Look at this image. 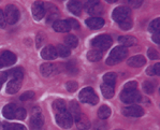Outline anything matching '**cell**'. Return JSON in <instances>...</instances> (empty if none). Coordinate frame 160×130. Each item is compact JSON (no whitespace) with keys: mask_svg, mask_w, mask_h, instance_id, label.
Returning <instances> with one entry per match:
<instances>
[{"mask_svg":"<svg viewBox=\"0 0 160 130\" xmlns=\"http://www.w3.org/2000/svg\"><path fill=\"white\" fill-rule=\"evenodd\" d=\"M127 55H128V51L126 48H124V46H116L110 53L109 57L107 59V65L109 66L116 65V63L120 62L122 60H124Z\"/></svg>","mask_w":160,"mask_h":130,"instance_id":"obj_1","label":"cell"},{"mask_svg":"<svg viewBox=\"0 0 160 130\" xmlns=\"http://www.w3.org/2000/svg\"><path fill=\"white\" fill-rule=\"evenodd\" d=\"M30 127L31 130H43L44 127V117L40 108L36 107L31 111L30 117Z\"/></svg>","mask_w":160,"mask_h":130,"instance_id":"obj_2","label":"cell"},{"mask_svg":"<svg viewBox=\"0 0 160 130\" xmlns=\"http://www.w3.org/2000/svg\"><path fill=\"white\" fill-rule=\"evenodd\" d=\"M56 122L63 129L70 128L73 125V118L70 115V113L67 111V109L60 110V111H56Z\"/></svg>","mask_w":160,"mask_h":130,"instance_id":"obj_3","label":"cell"},{"mask_svg":"<svg viewBox=\"0 0 160 130\" xmlns=\"http://www.w3.org/2000/svg\"><path fill=\"white\" fill-rule=\"evenodd\" d=\"M78 98H80V100L83 103H88L92 105L97 104L98 101H99L97 94H96L95 90H93L92 87L83 88V89L81 90L80 95H78Z\"/></svg>","mask_w":160,"mask_h":130,"instance_id":"obj_4","label":"cell"},{"mask_svg":"<svg viewBox=\"0 0 160 130\" xmlns=\"http://www.w3.org/2000/svg\"><path fill=\"white\" fill-rule=\"evenodd\" d=\"M112 43L113 40L109 35H100L92 40V45L96 50H99L101 52L108 50L112 45Z\"/></svg>","mask_w":160,"mask_h":130,"instance_id":"obj_5","label":"cell"},{"mask_svg":"<svg viewBox=\"0 0 160 130\" xmlns=\"http://www.w3.org/2000/svg\"><path fill=\"white\" fill-rule=\"evenodd\" d=\"M3 14L4 18H6V23L10 24V25H14L19 19V10L15 6H13V4L7 6Z\"/></svg>","mask_w":160,"mask_h":130,"instance_id":"obj_6","label":"cell"},{"mask_svg":"<svg viewBox=\"0 0 160 130\" xmlns=\"http://www.w3.org/2000/svg\"><path fill=\"white\" fill-rule=\"evenodd\" d=\"M85 9L88 14H90L93 18H99L103 13V6L100 1L97 0H92V1H87L85 3Z\"/></svg>","mask_w":160,"mask_h":130,"instance_id":"obj_7","label":"cell"},{"mask_svg":"<svg viewBox=\"0 0 160 130\" xmlns=\"http://www.w3.org/2000/svg\"><path fill=\"white\" fill-rule=\"evenodd\" d=\"M130 14H131V11L128 7H117L116 9L113 11L112 13V18L116 23H122V22L126 21V19L130 18Z\"/></svg>","mask_w":160,"mask_h":130,"instance_id":"obj_8","label":"cell"},{"mask_svg":"<svg viewBox=\"0 0 160 130\" xmlns=\"http://www.w3.org/2000/svg\"><path fill=\"white\" fill-rule=\"evenodd\" d=\"M120 99L124 103H137L141 100V95L137 89L133 90H124L120 92Z\"/></svg>","mask_w":160,"mask_h":130,"instance_id":"obj_9","label":"cell"},{"mask_svg":"<svg viewBox=\"0 0 160 130\" xmlns=\"http://www.w3.org/2000/svg\"><path fill=\"white\" fill-rule=\"evenodd\" d=\"M16 61V56L10 51H6L0 55V69L4 67H9V66L14 65Z\"/></svg>","mask_w":160,"mask_h":130,"instance_id":"obj_10","label":"cell"},{"mask_svg":"<svg viewBox=\"0 0 160 130\" xmlns=\"http://www.w3.org/2000/svg\"><path fill=\"white\" fill-rule=\"evenodd\" d=\"M122 114L129 117H141L144 114V110L140 105H129L122 109Z\"/></svg>","mask_w":160,"mask_h":130,"instance_id":"obj_11","label":"cell"},{"mask_svg":"<svg viewBox=\"0 0 160 130\" xmlns=\"http://www.w3.org/2000/svg\"><path fill=\"white\" fill-rule=\"evenodd\" d=\"M40 72L43 77L45 78H51V77H54L58 73V68L57 66L53 65V63H50V62H46V63H43L41 65L40 67Z\"/></svg>","mask_w":160,"mask_h":130,"instance_id":"obj_12","label":"cell"},{"mask_svg":"<svg viewBox=\"0 0 160 130\" xmlns=\"http://www.w3.org/2000/svg\"><path fill=\"white\" fill-rule=\"evenodd\" d=\"M32 15L36 21H41L45 15V6L43 2L36 1L32 6Z\"/></svg>","mask_w":160,"mask_h":130,"instance_id":"obj_13","label":"cell"},{"mask_svg":"<svg viewBox=\"0 0 160 130\" xmlns=\"http://www.w3.org/2000/svg\"><path fill=\"white\" fill-rule=\"evenodd\" d=\"M41 56H42L43 59L45 60H52L57 58V51L56 48H54L53 45H46L45 48L41 51Z\"/></svg>","mask_w":160,"mask_h":130,"instance_id":"obj_14","label":"cell"},{"mask_svg":"<svg viewBox=\"0 0 160 130\" xmlns=\"http://www.w3.org/2000/svg\"><path fill=\"white\" fill-rule=\"evenodd\" d=\"M23 78H11L7 85V92L8 94H16L22 86Z\"/></svg>","mask_w":160,"mask_h":130,"instance_id":"obj_15","label":"cell"},{"mask_svg":"<svg viewBox=\"0 0 160 130\" xmlns=\"http://www.w3.org/2000/svg\"><path fill=\"white\" fill-rule=\"evenodd\" d=\"M86 25L89 27L90 29L97 30V29L102 28L104 25V19L101 18H90L86 19Z\"/></svg>","mask_w":160,"mask_h":130,"instance_id":"obj_16","label":"cell"},{"mask_svg":"<svg viewBox=\"0 0 160 130\" xmlns=\"http://www.w3.org/2000/svg\"><path fill=\"white\" fill-rule=\"evenodd\" d=\"M75 122H76V126H78V130H88L90 128V126H92L89 119H88V117L86 116L84 113H82V114L80 115V117L76 119Z\"/></svg>","mask_w":160,"mask_h":130,"instance_id":"obj_17","label":"cell"},{"mask_svg":"<svg viewBox=\"0 0 160 130\" xmlns=\"http://www.w3.org/2000/svg\"><path fill=\"white\" fill-rule=\"evenodd\" d=\"M127 63L132 68H140V67H143L145 63H146V60H145L144 56L137 55V56H133V57L129 58Z\"/></svg>","mask_w":160,"mask_h":130,"instance_id":"obj_18","label":"cell"},{"mask_svg":"<svg viewBox=\"0 0 160 130\" xmlns=\"http://www.w3.org/2000/svg\"><path fill=\"white\" fill-rule=\"evenodd\" d=\"M53 28L57 32H68L71 29V27L68 24L67 21H60V19H58V21H56L53 24Z\"/></svg>","mask_w":160,"mask_h":130,"instance_id":"obj_19","label":"cell"},{"mask_svg":"<svg viewBox=\"0 0 160 130\" xmlns=\"http://www.w3.org/2000/svg\"><path fill=\"white\" fill-rule=\"evenodd\" d=\"M15 111H16V105L14 103H9L2 110V114L7 119H13L15 118Z\"/></svg>","mask_w":160,"mask_h":130,"instance_id":"obj_20","label":"cell"},{"mask_svg":"<svg viewBox=\"0 0 160 130\" xmlns=\"http://www.w3.org/2000/svg\"><path fill=\"white\" fill-rule=\"evenodd\" d=\"M69 113L72 116V118L76 121V119L80 117V115L82 114V111H81V108L78 103L76 101H71L70 104H69Z\"/></svg>","mask_w":160,"mask_h":130,"instance_id":"obj_21","label":"cell"},{"mask_svg":"<svg viewBox=\"0 0 160 130\" xmlns=\"http://www.w3.org/2000/svg\"><path fill=\"white\" fill-rule=\"evenodd\" d=\"M118 42L122 44L124 48H128V46H132L138 43V39L132 36H122L118 38Z\"/></svg>","mask_w":160,"mask_h":130,"instance_id":"obj_22","label":"cell"},{"mask_svg":"<svg viewBox=\"0 0 160 130\" xmlns=\"http://www.w3.org/2000/svg\"><path fill=\"white\" fill-rule=\"evenodd\" d=\"M68 9L74 15H80L81 12H82L83 6L80 1H70L68 3Z\"/></svg>","mask_w":160,"mask_h":130,"instance_id":"obj_23","label":"cell"},{"mask_svg":"<svg viewBox=\"0 0 160 130\" xmlns=\"http://www.w3.org/2000/svg\"><path fill=\"white\" fill-rule=\"evenodd\" d=\"M103 56V53L101 51L99 50H90L89 52L87 53V59L89 61H92V62H95V61H99L100 59L102 58Z\"/></svg>","mask_w":160,"mask_h":130,"instance_id":"obj_24","label":"cell"},{"mask_svg":"<svg viewBox=\"0 0 160 130\" xmlns=\"http://www.w3.org/2000/svg\"><path fill=\"white\" fill-rule=\"evenodd\" d=\"M101 92L103 95V97L107 98V99H111V98L114 96V87L110 86V85L103 83L101 85Z\"/></svg>","mask_w":160,"mask_h":130,"instance_id":"obj_25","label":"cell"},{"mask_svg":"<svg viewBox=\"0 0 160 130\" xmlns=\"http://www.w3.org/2000/svg\"><path fill=\"white\" fill-rule=\"evenodd\" d=\"M65 45L69 48H75L78 45V39L73 35H69L65 39Z\"/></svg>","mask_w":160,"mask_h":130,"instance_id":"obj_26","label":"cell"},{"mask_svg":"<svg viewBox=\"0 0 160 130\" xmlns=\"http://www.w3.org/2000/svg\"><path fill=\"white\" fill-rule=\"evenodd\" d=\"M7 74H8V78H23L24 70L22 68H15V69L7 71Z\"/></svg>","mask_w":160,"mask_h":130,"instance_id":"obj_27","label":"cell"},{"mask_svg":"<svg viewBox=\"0 0 160 130\" xmlns=\"http://www.w3.org/2000/svg\"><path fill=\"white\" fill-rule=\"evenodd\" d=\"M56 51H57V55H59L60 57H68L69 55L71 54L70 48H67L65 44H58L57 48H56Z\"/></svg>","mask_w":160,"mask_h":130,"instance_id":"obj_28","label":"cell"},{"mask_svg":"<svg viewBox=\"0 0 160 130\" xmlns=\"http://www.w3.org/2000/svg\"><path fill=\"white\" fill-rule=\"evenodd\" d=\"M111 115V109L107 105H102L100 107V109L98 110V116L100 119H107L109 118Z\"/></svg>","mask_w":160,"mask_h":130,"instance_id":"obj_29","label":"cell"},{"mask_svg":"<svg viewBox=\"0 0 160 130\" xmlns=\"http://www.w3.org/2000/svg\"><path fill=\"white\" fill-rule=\"evenodd\" d=\"M103 81H104L105 84L114 87L115 83H116V74L113 73V72L107 73V74H104V77H103Z\"/></svg>","mask_w":160,"mask_h":130,"instance_id":"obj_30","label":"cell"},{"mask_svg":"<svg viewBox=\"0 0 160 130\" xmlns=\"http://www.w3.org/2000/svg\"><path fill=\"white\" fill-rule=\"evenodd\" d=\"M56 21H58V10L53 7V9L50 10L48 14V19H46V23L51 24V23H55Z\"/></svg>","mask_w":160,"mask_h":130,"instance_id":"obj_31","label":"cell"},{"mask_svg":"<svg viewBox=\"0 0 160 130\" xmlns=\"http://www.w3.org/2000/svg\"><path fill=\"white\" fill-rule=\"evenodd\" d=\"M3 130H27L25 126L21 124H10V122H4L2 125Z\"/></svg>","mask_w":160,"mask_h":130,"instance_id":"obj_32","label":"cell"},{"mask_svg":"<svg viewBox=\"0 0 160 130\" xmlns=\"http://www.w3.org/2000/svg\"><path fill=\"white\" fill-rule=\"evenodd\" d=\"M143 89H144V92H146V94L152 95V92H155V84H154V82H152V81H146V82H144Z\"/></svg>","mask_w":160,"mask_h":130,"instance_id":"obj_33","label":"cell"},{"mask_svg":"<svg viewBox=\"0 0 160 130\" xmlns=\"http://www.w3.org/2000/svg\"><path fill=\"white\" fill-rule=\"evenodd\" d=\"M46 41V37L44 35L43 32H38L37 35V38H36V45H37V48H40L41 46L45 43Z\"/></svg>","mask_w":160,"mask_h":130,"instance_id":"obj_34","label":"cell"},{"mask_svg":"<svg viewBox=\"0 0 160 130\" xmlns=\"http://www.w3.org/2000/svg\"><path fill=\"white\" fill-rule=\"evenodd\" d=\"M159 28H160V19L156 18L149 24V31L152 33L155 32H159Z\"/></svg>","mask_w":160,"mask_h":130,"instance_id":"obj_35","label":"cell"},{"mask_svg":"<svg viewBox=\"0 0 160 130\" xmlns=\"http://www.w3.org/2000/svg\"><path fill=\"white\" fill-rule=\"evenodd\" d=\"M53 109L55 110V112L66 109V102L63 101V100H61V99L55 100V101H54V103H53Z\"/></svg>","mask_w":160,"mask_h":130,"instance_id":"obj_36","label":"cell"},{"mask_svg":"<svg viewBox=\"0 0 160 130\" xmlns=\"http://www.w3.org/2000/svg\"><path fill=\"white\" fill-rule=\"evenodd\" d=\"M92 130H108V125L107 122H104L103 121H98L93 122Z\"/></svg>","mask_w":160,"mask_h":130,"instance_id":"obj_37","label":"cell"},{"mask_svg":"<svg viewBox=\"0 0 160 130\" xmlns=\"http://www.w3.org/2000/svg\"><path fill=\"white\" fill-rule=\"evenodd\" d=\"M27 113H26V110L23 109V108H16V111H15V118L17 119H25Z\"/></svg>","mask_w":160,"mask_h":130,"instance_id":"obj_38","label":"cell"},{"mask_svg":"<svg viewBox=\"0 0 160 130\" xmlns=\"http://www.w3.org/2000/svg\"><path fill=\"white\" fill-rule=\"evenodd\" d=\"M66 68H67V70L69 71V73H71V74H75L76 72H78V67H76L75 65V61H69L67 63V66H66Z\"/></svg>","mask_w":160,"mask_h":130,"instance_id":"obj_39","label":"cell"},{"mask_svg":"<svg viewBox=\"0 0 160 130\" xmlns=\"http://www.w3.org/2000/svg\"><path fill=\"white\" fill-rule=\"evenodd\" d=\"M119 27H120V29H122V30H129V29H131V27H132L131 18H128L126 21L119 23Z\"/></svg>","mask_w":160,"mask_h":130,"instance_id":"obj_40","label":"cell"},{"mask_svg":"<svg viewBox=\"0 0 160 130\" xmlns=\"http://www.w3.org/2000/svg\"><path fill=\"white\" fill-rule=\"evenodd\" d=\"M78 84L74 81H70V82H68L67 84H66V88H67L68 92H74L76 89H78Z\"/></svg>","mask_w":160,"mask_h":130,"instance_id":"obj_41","label":"cell"},{"mask_svg":"<svg viewBox=\"0 0 160 130\" xmlns=\"http://www.w3.org/2000/svg\"><path fill=\"white\" fill-rule=\"evenodd\" d=\"M33 98H34L33 92H26L21 96L19 99H21L22 101H27V100H31V99H33Z\"/></svg>","mask_w":160,"mask_h":130,"instance_id":"obj_42","label":"cell"},{"mask_svg":"<svg viewBox=\"0 0 160 130\" xmlns=\"http://www.w3.org/2000/svg\"><path fill=\"white\" fill-rule=\"evenodd\" d=\"M147 55H148V57L151 58L152 60L158 59L159 58V54L156 50H155V48H148V51H147Z\"/></svg>","mask_w":160,"mask_h":130,"instance_id":"obj_43","label":"cell"},{"mask_svg":"<svg viewBox=\"0 0 160 130\" xmlns=\"http://www.w3.org/2000/svg\"><path fill=\"white\" fill-rule=\"evenodd\" d=\"M138 83L134 82V81H131V82H128L127 84H125L124 86V90H133L137 89Z\"/></svg>","mask_w":160,"mask_h":130,"instance_id":"obj_44","label":"cell"},{"mask_svg":"<svg viewBox=\"0 0 160 130\" xmlns=\"http://www.w3.org/2000/svg\"><path fill=\"white\" fill-rule=\"evenodd\" d=\"M67 22H68L69 25H70L71 28H74V29H78V28H80V24H78V22L76 21V19L69 18V19H67Z\"/></svg>","mask_w":160,"mask_h":130,"instance_id":"obj_45","label":"cell"},{"mask_svg":"<svg viewBox=\"0 0 160 130\" xmlns=\"http://www.w3.org/2000/svg\"><path fill=\"white\" fill-rule=\"evenodd\" d=\"M6 25H7V23H6V18H4L3 11L0 9V28H4Z\"/></svg>","mask_w":160,"mask_h":130,"instance_id":"obj_46","label":"cell"},{"mask_svg":"<svg viewBox=\"0 0 160 130\" xmlns=\"http://www.w3.org/2000/svg\"><path fill=\"white\" fill-rule=\"evenodd\" d=\"M128 3L130 4L131 7H133V8H139V7L142 6V3H143V1H141V0H130V1H128Z\"/></svg>","mask_w":160,"mask_h":130,"instance_id":"obj_47","label":"cell"},{"mask_svg":"<svg viewBox=\"0 0 160 130\" xmlns=\"http://www.w3.org/2000/svg\"><path fill=\"white\" fill-rule=\"evenodd\" d=\"M154 67V71H155V75H160V63L157 62L155 66H152Z\"/></svg>","mask_w":160,"mask_h":130,"instance_id":"obj_48","label":"cell"},{"mask_svg":"<svg viewBox=\"0 0 160 130\" xmlns=\"http://www.w3.org/2000/svg\"><path fill=\"white\" fill-rule=\"evenodd\" d=\"M152 41H154L156 44H159L160 43V40H159V32H155L152 35Z\"/></svg>","mask_w":160,"mask_h":130,"instance_id":"obj_49","label":"cell"},{"mask_svg":"<svg viewBox=\"0 0 160 130\" xmlns=\"http://www.w3.org/2000/svg\"><path fill=\"white\" fill-rule=\"evenodd\" d=\"M146 73L149 75V77H152V75H155V71H154V67H148L146 70Z\"/></svg>","mask_w":160,"mask_h":130,"instance_id":"obj_50","label":"cell"},{"mask_svg":"<svg viewBox=\"0 0 160 130\" xmlns=\"http://www.w3.org/2000/svg\"><path fill=\"white\" fill-rule=\"evenodd\" d=\"M115 1H116V0H108V2H110V3H114Z\"/></svg>","mask_w":160,"mask_h":130,"instance_id":"obj_51","label":"cell"},{"mask_svg":"<svg viewBox=\"0 0 160 130\" xmlns=\"http://www.w3.org/2000/svg\"><path fill=\"white\" fill-rule=\"evenodd\" d=\"M116 130H122V129H116Z\"/></svg>","mask_w":160,"mask_h":130,"instance_id":"obj_52","label":"cell"},{"mask_svg":"<svg viewBox=\"0 0 160 130\" xmlns=\"http://www.w3.org/2000/svg\"><path fill=\"white\" fill-rule=\"evenodd\" d=\"M0 126H1V124H0Z\"/></svg>","mask_w":160,"mask_h":130,"instance_id":"obj_53","label":"cell"}]
</instances>
